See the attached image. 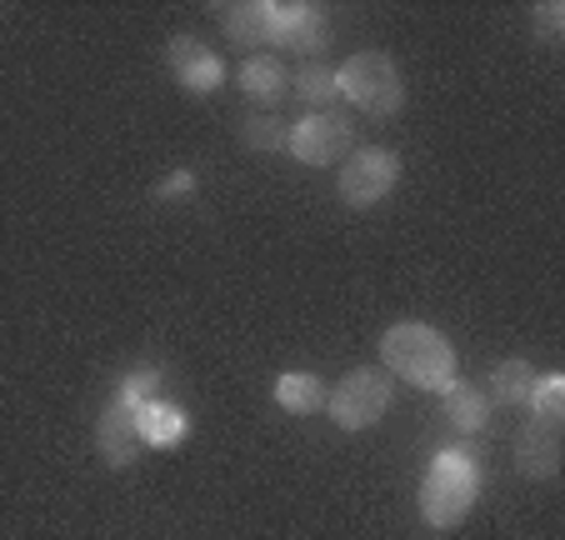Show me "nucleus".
I'll use <instances>...</instances> for the list:
<instances>
[{
  "label": "nucleus",
  "mask_w": 565,
  "mask_h": 540,
  "mask_svg": "<svg viewBox=\"0 0 565 540\" xmlns=\"http://www.w3.org/2000/svg\"><path fill=\"white\" fill-rule=\"evenodd\" d=\"M381 371L411 381L420 391H450L456 385V346L426 320H401L381 336Z\"/></svg>",
  "instance_id": "nucleus-1"
},
{
  "label": "nucleus",
  "mask_w": 565,
  "mask_h": 540,
  "mask_svg": "<svg viewBox=\"0 0 565 540\" xmlns=\"http://www.w3.org/2000/svg\"><path fill=\"white\" fill-rule=\"evenodd\" d=\"M476 496H480L476 451H466V445L440 451V456L430 460L426 480H420V516H426V526H436V530H456L460 520L470 516Z\"/></svg>",
  "instance_id": "nucleus-2"
},
{
  "label": "nucleus",
  "mask_w": 565,
  "mask_h": 540,
  "mask_svg": "<svg viewBox=\"0 0 565 540\" xmlns=\"http://www.w3.org/2000/svg\"><path fill=\"white\" fill-rule=\"evenodd\" d=\"M335 91H341L355 110H365V116H375V120L395 116V110L406 106V81H401L391 55H381V51L351 55V61L335 71Z\"/></svg>",
  "instance_id": "nucleus-3"
},
{
  "label": "nucleus",
  "mask_w": 565,
  "mask_h": 540,
  "mask_svg": "<svg viewBox=\"0 0 565 540\" xmlns=\"http://www.w3.org/2000/svg\"><path fill=\"white\" fill-rule=\"evenodd\" d=\"M395 401V375L381 366H361V371L341 375L331 395H326V415H331L341 431H371L375 421H385Z\"/></svg>",
  "instance_id": "nucleus-4"
},
{
  "label": "nucleus",
  "mask_w": 565,
  "mask_h": 540,
  "mask_svg": "<svg viewBox=\"0 0 565 540\" xmlns=\"http://www.w3.org/2000/svg\"><path fill=\"white\" fill-rule=\"evenodd\" d=\"M395 180H401V156L385 146H361L341 160L335 191H341V201L351 211H371V205H381L395 191Z\"/></svg>",
  "instance_id": "nucleus-5"
},
{
  "label": "nucleus",
  "mask_w": 565,
  "mask_h": 540,
  "mask_svg": "<svg viewBox=\"0 0 565 540\" xmlns=\"http://www.w3.org/2000/svg\"><path fill=\"white\" fill-rule=\"evenodd\" d=\"M286 150L300 160V166H335L355 150V126L341 116V110H310L290 126Z\"/></svg>",
  "instance_id": "nucleus-6"
},
{
  "label": "nucleus",
  "mask_w": 565,
  "mask_h": 540,
  "mask_svg": "<svg viewBox=\"0 0 565 540\" xmlns=\"http://www.w3.org/2000/svg\"><path fill=\"white\" fill-rule=\"evenodd\" d=\"M270 45H286L300 61H316L331 45V15L310 0H270Z\"/></svg>",
  "instance_id": "nucleus-7"
},
{
  "label": "nucleus",
  "mask_w": 565,
  "mask_h": 540,
  "mask_svg": "<svg viewBox=\"0 0 565 540\" xmlns=\"http://www.w3.org/2000/svg\"><path fill=\"white\" fill-rule=\"evenodd\" d=\"M166 65H171V75L191 91V96H211L215 85L225 81L221 55H215L205 41H195V35H175V41L166 45Z\"/></svg>",
  "instance_id": "nucleus-8"
},
{
  "label": "nucleus",
  "mask_w": 565,
  "mask_h": 540,
  "mask_svg": "<svg viewBox=\"0 0 565 540\" xmlns=\"http://www.w3.org/2000/svg\"><path fill=\"white\" fill-rule=\"evenodd\" d=\"M96 451H100V460L116 470L136 466L146 441H140V431H136V411H130V405H120V401L106 405V415L96 421Z\"/></svg>",
  "instance_id": "nucleus-9"
},
{
  "label": "nucleus",
  "mask_w": 565,
  "mask_h": 540,
  "mask_svg": "<svg viewBox=\"0 0 565 540\" xmlns=\"http://www.w3.org/2000/svg\"><path fill=\"white\" fill-rule=\"evenodd\" d=\"M515 466L531 480H551L561 470V425L555 421H525L521 441H515Z\"/></svg>",
  "instance_id": "nucleus-10"
},
{
  "label": "nucleus",
  "mask_w": 565,
  "mask_h": 540,
  "mask_svg": "<svg viewBox=\"0 0 565 540\" xmlns=\"http://www.w3.org/2000/svg\"><path fill=\"white\" fill-rule=\"evenodd\" d=\"M221 25L241 51L270 45V0H235V6L221 11Z\"/></svg>",
  "instance_id": "nucleus-11"
},
{
  "label": "nucleus",
  "mask_w": 565,
  "mask_h": 540,
  "mask_svg": "<svg viewBox=\"0 0 565 540\" xmlns=\"http://www.w3.org/2000/svg\"><path fill=\"white\" fill-rule=\"evenodd\" d=\"M136 431H140L146 445H181L185 431H191V421H185L181 405H171L166 395H160V401H150V405L136 411Z\"/></svg>",
  "instance_id": "nucleus-12"
},
{
  "label": "nucleus",
  "mask_w": 565,
  "mask_h": 540,
  "mask_svg": "<svg viewBox=\"0 0 565 540\" xmlns=\"http://www.w3.org/2000/svg\"><path fill=\"white\" fill-rule=\"evenodd\" d=\"M276 405L290 415H316L326 411V381L310 371H286L276 381Z\"/></svg>",
  "instance_id": "nucleus-13"
},
{
  "label": "nucleus",
  "mask_w": 565,
  "mask_h": 540,
  "mask_svg": "<svg viewBox=\"0 0 565 540\" xmlns=\"http://www.w3.org/2000/svg\"><path fill=\"white\" fill-rule=\"evenodd\" d=\"M286 85H290V75L276 55H250V61L241 65V91H246L250 100H280Z\"/></svg>",
  "instance_id": "nucleus-14"
},
{
  "label": "nucleus",
  "mask_w": 565,
  "mask_h": 540,
  "mask_svg": "<svg viewBox=\"0 0 565 540\" xmlns=\"http://www.w3.org/2000/svg\"><path fill=\"white\" fill-rule=\"evenodd\" d=\"M446 421L456 425V431L476 435L486 431V421H491V405H486V391H476V385H450L446 391Z\"/></svg>",
  "instance_id": "nucleus-15"
},
{
  "label": "nucleus",
  "mask_w": 565,
  "mask_h": 540,
  "mask_svg": "<svg viewBox=\"0 0 565 540\" xmlns=\"http://www.w3.org/2000/svg\"><path fill=\"white\" fill-rule=\"evenodd\" d=\"M491 401L495 405H525L535 391V371H531V360H501L491 371Z\"/></svg>",
  "instance_id": "nucleus-16"
},
{
  "label": "nucleus",
  "mask_w": 565,
  "mask_h": 540,
  "mask_svg": "<svg viewBox=\"0 0 565 540\" xmlns=\"http://www.w3.org/2000/svg\"><path fill=\"white\" fill-rule=\"evenodd\" d=\"M290 91H296L306 106H331L341 91H335V71H326L320 61H306L296 75H290Z\"/></svg>",
  "instance_id": "nucleus-17"
},
{
  "label": "nucleus",
  "mask_w": 565,
  "mask_h": 540,
  "mask_svg": "<svg viewBox=\"0 0 565 540\" xmlns=\"http://www.w3.org/2000/svg\"><path fill=\"white\" fill-rule=\"evenodd\" d=\"M290 136V126L280 116H270V110H256V116L241 120V140H246L250 150H280Z\"/></svg>",
  "instance_id": "nucleus-18"
},
{
  "label": "nucleus",
  "mask_w": 565,
  "mask_h": 540,
  "mask_svg": "<svg viewBox=\"0 0 565 540\" xmlns=\"http://www.w3.org/2000/svg\"><path fill=\"white\" fill-rule=\"evenodd\" d=\"M531 415L535 421H555L561 425V411H565V375H535V391H531Z\"/></svg>",
  "instance_id": "nucleus-19"
},
{
  "label": "nucleus",
  "mask_w": 565,
  "mask_h": 540,
  "mask_svg": "<svg viewBox=\"0 0 565 540\" xmlns=\"http://www.w3.org/2000/svg\"><path fill=\"white\" fill-rule=\"evenodd\" d=\"M160 381H166V375H160L156 366H140V371H130L126 381H120L116 401H120V405H130V411H140V405L160 401Z\"/></svg>",
  "instance_id": "nucleus-20"
},
{
  "label": "nucleus",
  "mask_w": 565,
  "mask_h": 540,
  "mask_svg": "<svg viewBox=\"0 0 565 540\" xmlns=\"http://www.w3.org/2000/svg\"><path fill=\"white\" fill-rule=\"evenodd\" d=\"M191 191H195V170H171V176L156 186L160 201H181V195H191Z\"/></svg>",
  "instance_id": "nucleus-21"
},
{
  "label": "nucleus",
  "mask_w": 565,
  "mask_h": 540,
  "mask_svg": "<svg viewBox=\"0 0 565 540\" xmlns=\"http://www.w3.org/2000/svg\"><path fill=\"white\" fill-rule=\"evenodd\" d=\"M535 15H541V31H545V35H561V15H565L561 0H545V6H541Z\"/></svg>",
  "instance_id": "nucleus-22"
}]
</instances>
